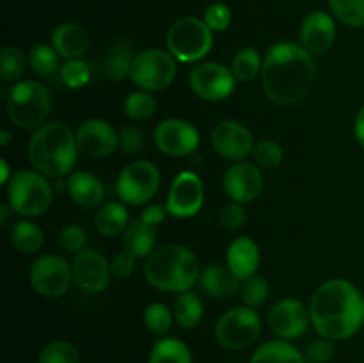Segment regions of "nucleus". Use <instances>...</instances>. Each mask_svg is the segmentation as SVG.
<instances>
[{"label":"nucleus","instance_id":"obj_1","mask_svg":"<svg viewBox=\"0 0 364 363\" xmlns=\"http://www.w3.org/2000/svg\"><path fill=\"white\" fill-rule=\"evenodd\" d=\"M315 75L313 56L299 43H276L263 57V91L277 105H295L302 102L311 91Z\"/></svg>","mask_w":364,"mask_h":363},{"label":"nucleus","instance_id":"obj_2","mask_svg":"<svg viewBox=\"0 0 364 363\" xmlns=\"http://www.w3.org/2000/svg\"><path fill=\"white\" fill-rule=\"evenodd\" d=\"M309 315L316 333L329 340H348L364 324V295L343 278L320 285L309 302Z\"/></svg>","mask_w":364,"mask_h":363},{"label":"nucleus","instance_id":"obj_3","mask_svg":"<svg viewBox=\"0 0 364 363\" xmlns=\"http://www.w3.org/2000/svg\"><path fill=\"white\" fill-rule=\"evenodd\" d=\"M32 167L46 178H63L77 166V135L63 121H46L36 128L27 146Z\"/></svg>","mask_w":364,"mask_h":363},{"label":"nucleus","instance_id":"obj_4","mask_svg":"<svg viewBox=\"0 0 364 363\" xmlns=\"http://www.w3.org/2000/svg\"><path fill=\"white\" fill-rule=\"evenodd\" d=\"M201 276L199 260L192 249L181 244L156 248L144 262V278L153 288L162 292L192 290Z\"/></svg>","mask_w":364,"mask_h":363},{"label":"nucleus","instance_id":"obj_5","mask_svg":"<svg viewBox=\"0 0 364 363\" xmlns=\"http://www.w3.org/2000/svg\"><path fill=\"white\" fill-rule=\"evenodd\" d=\"M6 109L14 127L36 130L46 123L52 109V96L41 82L25 78L11 85L6 96Z\"/></svg>","mask_w":364,"mask_h":363},{"label":"nucleus","instance_id":"obj_6","mask_svg":"<svg viewBox=\"0 0 364 363\" xmlns=\"http://www.w3.org/2000/svg\"><path fill=\"white\" fill-rule=\"evenodd\" d=\"M53 189L43 173L20 169L7 182V203L21 217L43 216L52 206Z\"/></svg>","mask_w":364,"mask_h":363},{"label":"nucleus","instance_id":"obj_7","mask_svg":"<svg viewBox=\"0 0 364 363\" xmlns=\"http://www.w3.org/2000/svg\"><path fill=\"white\" fill-rule=\"evenodd\" d=\"M167 50L180 63H199L213 46V31L196 16L178 18L166 36Z\"/></svg>","mask_w":364,"mask_h":363},{"label":"nucleus","instance_id":"obj_8","mask_svg":"<svg viewBox=\"0 0 364 363\" xmlns=\"http://www.w3.org/2000/svg\"><path fill=\"white\" fill-rule=\"evenodd\" d=\"M176 73V59L169 50L148 48L134 57L130 80L142 91L159 93L173 84Z\"/></svg>","mask_w":364,"mask_h":363},{"label":"nucleus","instance_id":"obj_9","mask_svg":"<svg viewBox=\"0 0 364 363\" xmlns=\"http://www.w3.org/2000/svg\"><path fill=\"white\" fill-rule=\"evenodd\" d=\"M160 189V171L149 160H134L117 174L116 194L119 201L141 206L151 201Z\"/></svg>","mask_w":364,"mask_h":363},{"label":"nucleus","instance_id":"obj_10","mask_svg":"<svg viewBox=\"0 0 364 363\" xmlns=\"http://www.w3.org/2000/svg\"><path fill=\"white\" fill-rule=\"evenodd\" d=\"M262 333V317L256 308L235 306L219 317L215 324V338L224 349L240 351L255 344Z\"/></svg>","mask_w":364,"mask_h":363},{"label":"nucleus","instance_id":"obj_11","mask_svg":"<svg viewBox=\"0 0 364 363\" xmlns=\"http://www.w3.org/2000/svg\"><path fill=\"white\" fill-rule=\"evenodd\" d=\"M73 273L71 265L59 255H41L32 262L28 269V283L36 294L43 298H63L71 287Z\"/></svg>","mask_w":364,"mask_h":363},{"label":"nucleus","instance_id":"obj_12","mask_svg":"<svg viewBox=\"0 0 364 363\" xmlns=\"http://www.w3.org/2000/svg\"><path fill=\"white\" fill-rule=\"evenodd\" d=\"M237 82L231 68L220 63H196L188 73L192 93L206 102H223L230 98Z\"/></svg>","mask_w":364,"mask_h":363},{"label":"nucleus","instance_id":"obj_13","mask_svg":"<svg viewBox=\"0 0 364 363\" xmlns=\"http://www.w3.org/2000/svg\"><path fill=\"white\" fill-rule=\"evenodd\" d=\"M153 141L164 155L180 159V157H187L198 149L201 135L191 121L180 120V117H167L155 127Z\"/></svg>","mask_w":364,"mask_h":363},{"label":"nucleus","instance_id":"obj_14","mask_svg":"<svg viewBox=\"0 0 364 363\" xmlns=\"http://www.w3.org/2000/svg\"><path fill=\"white\" fill-rule=\"evenodd\" d=\"M205 189L198 173L181 171L176 174L166 199V209L176 219H188L201 212Z\"/></svg>","mask_w":364,"mask_h":363},{"label":"nucleus","instance_id":"obj_15","mask_svg":"<svg viewBox=\"0 0 364 363\" xmlns=\"http://www.w3.org/2000/svg\"><path fill=\"white\" fill-rule=\"evenodd\" d=\"M73 283L85 294H100L110 283V262L98 249L85 248L77 253L71 262Z\"/></svg>","mask_w":364,"mask_h":363},{"label":"nucleus","instance_id":"obj_16","mask_svg":"<svg viewBox=\"0 0 364 363\" xmlns=\"http://www.w3.org/2000/svg\"><path fill=\"white\" fill-rule=\"evenodd\" d=\"M270 331L281 340H295L308 331L311 324L309 308L302 301L287 298L277 301L267 317Z\"/></svg>","mask_w":364,"mask_h":363},{"label":"nucleus","instance_id":"obj_17","mask_svg":"<svg viewBox=\"0 0 364 363\" xmlns=\"http://www.w3.org/2000/svg\"><path fill=\"white\" fill-rule=\"evenodd\" d=\"M212 146L223 159L242 162L255 149V137L240 121L223 120L213 127Z\"/></svg>","mask_w":364,"mask_h":363},{"label":"nucleus","instance_id":"obj_18","mask_svg":"<svg viewBox=\"0 0 364 363\" xmlns=\"http://www.w3.org/2000/svg\"><path fill=\"white\" fill-rule=\"evenodd\" d=\"M75 135L80 153L91 159H105L119 148V132L109 121L100 117L82 121Z\"/></svg>","mask_w":364,"mask_h":363},{"label":"nucleus","instance_id":"obj_19","mask_svg":"<svg viewBox=\"0 0 364 363\" xmlns=\"http://www.w3.org/2000/svg\"><path fill=\"white\" fill-rule=\"evenodd\" d=\"M224 194L235 203H251L262 194L263 191V174L256 164L251 162H235L226 169L223 177Z\"/></svg>","mask_w":364,"mask_h":363},{"label":"nucleus","instance_id":"obj_20","mask_svg":"<svg viewBox=\"0 0 364 363\" xmlns=\"http://www.w3.org/2000/svg\"><path fill=\"white\" fill-rule=\"evenodd\" d=\"M299 38L311 56L326 53L336 41V21L326 11H313L302 20Z\"/></svg>","mask_w":364,"mask_h":363},{"label":"nucleus","instance_id":"obj_21","mask_svg":"<svg viewBox=\"0 0 364 363\" xmlns=\"http://www.w3.org/2000/svg\"><path fill=\"white\" fill-rule=\"evenodd\" d=\"M199 287L203 294L213 299H226L240 292L242 280L235 276L233 270L223 263H210L201 270Z\"/></svg>","mask_w":364,"mask_h":363},{"label":"nucleus","instance_id":"obj_22","mask_svg":"<svg viewBox=\"0 0 364 363\" xmlns=\"http://www.w3.org/2000/svg\"><path fill=\"white\" fill-rule=\"evenodd\" d=\"M68 194L82 209H98L105 198V187L102 180L89 171H75L66 182Z\"/></svg>","mask_w":364,"mask_h":363},{"label":"nucleus","instance_id":"obj_23","mask_svg":"<svg viewBox=\"0 0 364 363\" xmlns=\"http://www.w3.org/2000/svg\"><path fill=\"white\" fill-rule=\"evenodd\" d=\"M50 41L57 53L66 60L82 59V56L89 48L87 32L75 21H64V23L57 25L52 31Z\"/></svg>","mask_w":364,"mask_h":363},{"label":"nucleus","instance_id":"obj_24","mask_svg":"<svg viewBox=\"0 0 364 363\" xmlns=\"http://www.w3.org/2000/svg\"><path fill=\"white\" fill-rule=\"evenodd\" d=\"M226 265L242 281L256 274L259 265V248L251 237H237L226 251Z\"/></svg>","mask_w":364,"mask_h":363},{"label":"nucleus","instance_id":"obj_25","mask_svg":"<svg viewBox=\"0 0 364 363\" xmlns=\"http://www.w3.org/2000/svg\"><path fill=\"white\" fill-rule=\"evenodd\" d=\"M156 246V231L148 223L139 217L128 223L127 230L123 233V249L135 258H148Z\"/></svg>","mask_w":364,"mask_h":363},{"label":"nucleus","instance_id":"obj_26","mask_svg":"<svg viewBox=\"0 0 364 363\" xmlns=\"http://www.w3.org/2000/svg\"><path fill=\"white\" fill-rule=\"evenodd\" d=\"M249 363H308V359L294 344L276 338L258 345Z\"/></svg>","mask_w":364,"mask_h":363},{"label":"nucleus","instance_id":"obj_27","mask_svg":"<svg viewBox=\"0 0 364 363\" xmlns=\"http://www.w3.org/2000/svg\"><path fill=\"white\" fill-rule=\"evenodd\" d=\"M128 210L123 201H107L98 209L95 216V228L103 237L123 235L128 226Z\"/></svg>","mask_w":364,"mask_h":363},{"label":"nucleus","instance_id":"obj_28","mask_svg":"<svg viewBox=\"0 0 364 363\" xmlns=\"http://www.w3.org/2000/svg\"><path fill=\"white\" fill-rule=\"evenodd\" d=\"M11 244L21 255H36L41 251L45 244V233L41 228L31 219H21L11 226L9 230Z\"/></svg>","mask_w":364,"mask_h":363},{"label":"nucleus","instance_id":"obj_29","mask_svg":"<svg viewBox=\"0 0 364 363\" xmlns=\"http://www.w3.org/2000/svg\"><path fill=\"white\" fill-rule=\"evenodd\" d=\"M148 363H192V352L180 338L162 337L153 344Z\"/></svg>","mask_w":364,"mask_h":363},{"label":"nucleus","instance_id":"obj_30","mask_svg":"<svg viewBox=\"0 0 364 363\" xmlns=\"http://www.w3.org/2000/svg\"><path fill=\"white\" fill-rule=\"evenodd\" d=\"M173 313L178 326L183 327V330H194L203 320L205 310H203V302L199 295L196 292L187 290L178 294V298L174 299Z\"/></svg>","mask_w":364,"mask_h":363},{"label":"nucleus","instance_id":"obj_31","mask_svg":"<svg viewBox=\"0 0 364 363\" xmlns=\"http://www.w3.org/2000/svg\"><path fill=\"white\" fill-rule=\"evenodd\" d=\"M134 57L135 56H132V48H128V46H114V48L107 53L102 64V71L103 75H105V78H109V80L112 82H121L127 77H130Z\"/></svg>","mask_w":364,"mask_h":363},{"label":"nucleus","instance_id":"obj_32","mask_svg":"<svg viewBox=\"0 0 364 363\" xmlns=\"http://www.w3.org/2000/svg\"><path fill=\"white\" fill-rule=\"evenodd\" d=\"M263 59L259 57V52L252 46H245L235 53L231 60V71L238 82H251L262 73Z\"/></svg>","mask_w":364,"mask_h":363},{"label":"nucleus","instance_id":"obj_33","mask_svg":"<svg viewBox=\"0 0 364 363\" xmlns=\"http://www.w3.org/2000/svg\"><path fill=\"white\" fill-rule=\"evenodd\" d=\"M28 64L41 77H52L60 71V56L52 45L38 43L28 52Z\"/></svg>","mask_w":364,"mask_h":363},{"label":"nucleus","instance_id":"obj_34","mask_svg":"<svg viewBox=\"0 0 364 363\" xmlns=\"http://www.w3.org/2000/svg\"><path fill=\"white\" fill-rule=\"evenodd\" d=\"M156 98L149 91H132L130 95L124 98L123 102V110L130 120L134 121H146L156 112Z\"/></svg>","mask_w":364,"mask_h":363},{"label":"nucleus","instance_id":"obj_35","mask_svg":"<svg viewBox=\"0 0 364 363\" xmlns=\"http://www.w3.org/2000/svg\"><path fill=\"white\" fill-rule=\"evenodd\" d=\"M144 324L153 335H159V337H167V333L173 327L174 313L164 302H151V305L146 306L144 310Z\"/></svg>","mask_w":364,"mask_h":363},{"label":"nucleus","instance_id":"obj_36","mask_svg":"<svg viewBox=\"0 0 364 363\" xmlns=\"http://www.w3.org/2000/svg\"><path fill=\"white\" fill-rule=\"evenodd\" d=\"M38 363H80V352L71 342L53 340L41 349Z\"/></svg>","mask_w":364,"mask_h":363},{"label":"nucleus","instance_id":"obj_37","mask_svg":"<svg viewBox=\"0 0 364 363\" xmlns=\"http://www.w3.org/2000/svg\"><path fill=\"white\" fill-rule=\"evenodd\" d=\"M27 68V57L16 46H6L0 52V77L4 82H16Z\"/></svg>","mask_w":364,"mask_h":363},{"label":"nucleus","instance_id":"obj_38","mask_svg":"<svg viewBox=\"0 0 364 363\" xmlns=\"http://www.w3.org/2000/svg\"><path fill=\"white\" fill-rule=\"evenodd\" d=\"M334 16L347 27L364 25V0H329Z\"/></svg>","mask_w":364,"mask_h":363},{"label":"nucleus","instance_id":"obj_39","mask_svg":"<svg viewBox=\"0 0 364 363\" xmlns=\"http://www.w3.org/2000/svg\"><path fill=\"white\" fill-rule=\"evenodd\" d=\"M252 160L258 167H265V169H274V167L281 166L284 159V149L279 142L272 141V139H262L255 144L252 149Z\"/></svg>","mask_w":364,"mask_h":363},{"label":"nucleus","instance_id":"obj_40","mask_svg":"<svg viewBox=\"0 0 364 363\" xmlns=\"http://www.w3.org/2000/svg\"><path fill=\"white\" fill-rule=\"evenodd\" d=\"M269 281H267L265 276L262 274H252L251 278L242 281V288H240V294H242V301H244L245 306L249 308H258L262 306L263 302L267 301L269 298Z\"/></svg>","mask_w":364,"mask_h":363},{"label":"nucleus","instance_id":"obj_41","mask_svg":"<svg viewBox=\"0 0 364 363\" xmlns=\"http://www.w3.org/2000/svg\"><path fill=\"white\" fill-rule=\"evenodd\" d=\"M59 77L70 89H80L91 82V68L84 59H70L60 66Z\"/></svg>","mask_w":364,"mask_h":363},{"label":"nucleus","instance_id":"obj_42","mask_svg":"<svg viewBox=\"0 0 364 363\" xmlns=\"http://www.w3.org/2000/svg\"><path fill=\"white\" fill-rule=\"evenodd\" d=\"M59 244L66 253L77 255V253L84 251L85 246H87V233L78 224H68V226H64L60 230Z\"/></svg>","mask_w":364,"mask_h":363},{"label":"nucleus","instance_id":"obj_43","mask_svg":"<svg viewBox=\"0 0 364 363\" xmlns=\"http://www.w3.org/2000/svg\"><path fill=\"white\" fill-rule=\"evenodd\" d=\"M334 352H336L334 340L320 337L306 345L304 356L308 359V363H327L334 358Z\"/></svg>","mask_w":364,"mask_h":363},{"label":"nucleus","instance_id":"obj_44","mask_svg":"<svg viewBox=\"0 0 364 363\" xmlns=\"http://www.w3.org/2000/svg\"><path fill=\"white\" fill-rule=\"evenodd\" d=\"M203 20L213 32H224L231 25V9L223 2L210 4Z\"/></svg>","mask_w":364,"mask_h":363},{"label":"nucleus","instance_id":"obj_45","mask_svg":"<svg viewBox=\"0 0 364 363\" xmlns=\"http://www.w3.org/2000/svg\"><path fill=\"white\" fill-rule=\"evenodd\" d=\"M219 221L220 224H223V228H226V230L230 231H237L240 230L245 224V221H247V212H245L242 203L231 201L223 206V210H220L219 214Z\"/></svg>","mask_w":364,"mask_h":363},{"label":"nucleus","instance_id":"obj_46","mask_svg":"<svg viewBox=\"0 0 364 363\" xmlns=\"http://www.w3.org/2000/svg\"><path fill=\"white\" fill-rule=\"evenodd\" d=\"M144 148V134L134 125H124L119 130V149L127 155H137Z\"/></svg>","mask_w":364,"mask_h":363},{"label":"nucleus","instance_id":"obj_47","mask_svg":"<svg viewBox=\"0 0 364 363\" xmlns=\"http://www.w3.org/2000/svg\"><path fill=\"white\" fill-rule=\"evenodd\" d=\"M135 263H137V258L123 249V251L117 253V255L110 260L112 276L117 278V280H127V278H130L132 274H134Z\"/></svg>","mask_w":364,"mask_h":363},{"label":"nucleus","instance_id":"obj_48","mask_svg":"<svg viewBox=\"0 0 364 363\" xmlns=\"http://www.w3.org/2000/svg\"><path fill=\"white\" fill-rule=\"evenodd\" d=\"M167 214L169 212H167L166 205H148L144 210H142L141 219L144 221V223H148L149 226L155 228L166 221Z\"/></svg>","mask_w":364,"mask_h":363},{"label":"nucleus","instance_id":"obj_49","mask_svg":"<svg viewBox=\"0 0 364 363\" xmlns=\"http://www.w3.org/2000/svg\"><path fill=\"white\" fill-rule=\"evenodd\" d=\"M354 135H355V139H358L359 146L364 149V105L358 110V116H355Z\"/></svg>","mask_w":364,"mask_h":363},{"label":"nucleus","instance_id":"obj_50","mask_svg":"<svg viewBox=\"0 0 364 363\" xmlns=\"http://www.w3.org/2000/svg\"><path fill=\"white\" fill-rule=\"evenodd\" d=\"M0 169H2V184H7V182L11 180V169H9V164H7L6 159L0 160Z\"/></svg>","mask_w":364,"mask_h":363},{"label":"nucleus","instance_id":"obj_51","mask_svg":"<svg viewBox=\"0 0 364 363\" xmlns=\"http://www.w3.org/2000/svg\"><path fill=\"white\" fill-rule=\"evenodd\" d=\"M11 212H13V209L9 206V203H4V205L0 206V214H2V226H7V219H9Z\"/></svg>","mask_w":364,"mask_h":363},{"label":"nucleus","instance_id":"obj_52","mask_svg":"<svg viewBox=\"0 0 364 363\" xmlns=\"http://www.w3.org/2000/svg\"><path fill=\"white\" fill-rule=\"evenodd\" d=\"M9 141H11V132L6 130V128H4V130H0V146H2V148H6V146L9 144Z\"/></svg>","mask_w":364,"mask_h":363}]
</instances>
